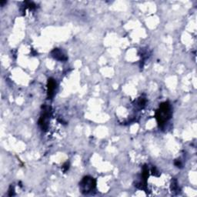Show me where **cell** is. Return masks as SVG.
Masks as SVG:
<instances>
[{
    "label": "cell",
    "instance_id": "1",
    "mask_svg": "<svg viewBox=\"0 0 197 197\" xmlns=\"http://www.w3.org/2000/svg\"><path fill=\"white\" fill-rule=\"evenodd\" d=\"M84 185H83L84 188V190L85 192H89L90 189H92L93 188V185H92V180H89V179H86L85 178L84 180Z\"/></svg>",
    "mask_w": 197,
    "mask_h": 197
}]
</instances>
